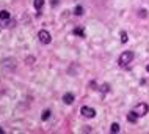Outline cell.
<instances>
[{"label":"cell","mask_w":149,"mask_h":134,"mask_svg":"<svg viewBox=\"0 0 149 134\" xmlns=\"http://www.w3.org/2000/svg\"><path fill=\"white\" fill-rule=\"evenodd\" d=\"M132 60H134V52H132V51H126V52L121 54L118 63H119V66H127Z\"/></svg>","instance_id":"cell-1"},{"label":"cell","mask_w":149,"mask_h":134,"mask_svg":"<svg viewBox=\"0 0 149 134\" xmlns=\"http://www.w3.org/2000/svg\"><path fill=\"white\" fill-rule=\"evenodd\" d=\"M134 111H135V114H136L138 117H143V115H146V114H148L149 106H148V103H138V104L135 106Z\"/></svg>","instance_id":"cell-2"},{"label":"cell","mask_w":149,"mask_h":134,"mask_svg":"<svg viewBox=\"0 0 149 134\" xmlns=\"http://www.w3.org/2000/svg\"><path fill=\"white\" fill-rule=\"evenodd\" d=\"M38 38H39V41H41L42 44H49L52 41V36H50V33L47 30H41V32H39Z\"/></svg>","instance_id":"cell-3"},{"label":"cell","mask_w":149,"mask_h":134,"mask_svg":"<svg viewBox=\"0 0 149 134\" xmlns=\"http://www.w3.org/2000/svg\"><path fill=\"white\" fill-rule=\"evenodd\" d=\"M80 112H82L83 117H86V118H93V117L96 115V111L93 107H88V106H83L82 109H80Z\"/></svg>","instance_id":"cell-4"},{"label":"cell","mask_w":149,"mask_h":134,"mask_svg":"<svg viewBox=\"0 0 149 134\" xmlns=\"http://www.w3.org/2000/svg\"><path fill=\"white\" fill-rule=\"evenodd\" d=\"M63 103L64 104H72L74 103V95H72V93H64L63 95Z\"/></svg>","instance_id":"cell-5"},{"label":"cell","mask_w":149,"mask_h":134,"mask_svg":"<svg viewBox=\"0 0 149 134\" xmlns=\"http://www.w3.org/2000/svg\"><path fill=\"white\" fill-rule=\"evenodd\" d=\"M127 120L130 121V123H135V121L138 120V115L135 114V111H130V112L127 114Z\"/></svg>","instance_id":"cell-6"},{"label":"cell","mask_w":149,"mask_h":134,"mask_svg":"<svg viewBox=\"0 0 149 134\" xmlns=\"http://www.w3.org/2000/svg\"><path fill=\"white\" fill-rule=\"evenodd\" d=\"M10 18H11L10 11H6V10H2V11H0V19H3V21H8Z\"/></svg>","instance_id":"cell-7"},{"label":"cell","mask_w":149,"mask_h":134,"mask_svg":"<svg viewBox=\"0 0 149 134\" xmlns=\"http://www.w3.org/2000/svg\"><path fill=\"white\" fill-rule=\"evenodd\" d=\"M44 2H46V0H35V2H33V6H35L38 11H41V8L44 6Z\"/></svg>","instance_id":"cell-8"},{"label":"cell","mask_w":149,"mask_h":134,"mask_svg":"<svg viewBox=\"0 0 149 134\" xmlns=\"http://www.w3.org/2000/svg\"><path fill=\"white\" fill-rule=\"evenodd\" d=\"M74 35H77V36H85V30H83L82 27H77V28H74Z\"/></svg>","instance_id":"cell-9"},{"label":"cell","mask_w":149,"mask_h":134,"mask_svg":"<svg viewBox=\"0 0 149 134\" xmlns=\"http://www.w3.org/2000/svg\"><path fill=\"white\" fill-rule=\"evenodd\" d=\"M49 118H50V111L47 109V111H44V112H42L41 120H42V121H46V120H49Z\"/></svg>","instance_id":"cell-10"},{"label":"cell","mask_w":149,"mask_h":134,"mask_svg":"<svg viewBox=\"0 0 149 134\" xmlns=\"http://www.w3.org/2000/svg\"><path fill=\"white\" fill-rule=\"evenodd\" d=\"M74 14L75 16H82L83 14V8L80 6V5H77V6H75V10H74Z\"/></svg>","instance_id":"cell-11"},{"label":"cell","mask_w":149,"mask_h":134,"mask_svg":"<svg viewBox=\"0 0 149 134\" xmlns=\"http://www.w3.org/2000/svg\"><path fill=\"white\" fill-rule=\"evenodd\" d=\"M110 131H111V133H119V125H118V123H113V125L110 126Z\"/></svg>","instance_id":"cell-12"},{"label":"cell","mask_w":149,"mask_h":134,"mask_svg":"<svg viewBox=\"0 0 149 134\" xmlns=\"http://www.w3.org/2000/svg\"><path fill=\"white\" fill-rule=\"evenodd\" d=\"M121 41H123V43H127V41H129V39H127V33H126V32H123V33H121Z\"/></svg>","instance_id":"cell-13"},{"label":"cell","mask_w":149,"mask_h":134,"mask_svg":"<svg viewBox=\"0 0 149 134\" xmlns=\"http://www.w3.org/2000/svg\"><path fill=\"white\" fill-rule=\"evenodd\" d=\"M102 92H104V93L110 92V85H108V84H104V85H102Z\"/></svg>","instance_id":"cell-14"},{"label":"cell","mask_w":149,"mask_h":134,"mask_svg":"<svg viewBox=\"0 0 149 134\" xmlns=\"http://www.w3.org/2000/svg\"><path fill=\"white\" fill-rule=\"evenodd\" d=\"M140 18H146V11H144V10L140 11Z\"/></svg>","instance_id":"cell-15"},{"label":"cell","mask_w":149,"mask_h":134,"mask_svg":"<svg viewBox=\"0 0 149 134\" xmlns=\"http://www.w3.org/2000/svg\"><path fill=\"white\" fill-rule=\"evenodd\" d=\"M146 70H148V73H149V63H148V66H146Z\"/></svg>","instance_id":"cell-16"},{"label":"cell","mask_w":149,"mask_h":134,"mask_svg":"<svg viewBox=\"0 0 149 134\" xmlns=\"http://www.w3.org/2000/svg\"><path fill=\"white\" fill-rule=\"evenodd\" d=\"M0 134H3V129L2 128H0Z\"/></svg>","instance_id":"cell-17"},{"label":"cell","mask_w":149,"mask_h":134,"mask_svg":"<svg viewBox=\"0 0 149 134\" xmlns=\"http://www.w3.org/2000/svg\"><path fill=\"white\" fill-rule=\"evenodd\" d=\"M0 30H2V25H0Z\"/></svg>","instance_id":"cell-18"}]
</instances>
